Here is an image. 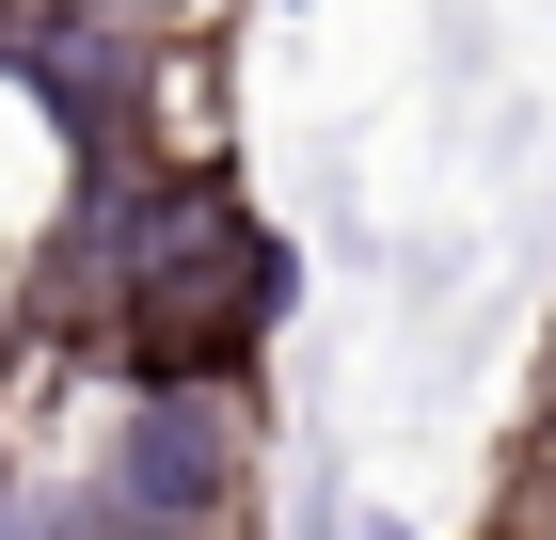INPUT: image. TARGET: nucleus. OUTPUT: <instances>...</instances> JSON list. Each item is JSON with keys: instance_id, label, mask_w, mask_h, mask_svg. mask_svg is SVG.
Wrapping results in <instances>:
<instances>
[{"instance_id": "f257e3e1", "label": "nucleus", "mask_w": 556, "mask_h": 540, "mask_svg": "<svg viewBox=\"0 0 556 540\" xmlns=\"http://www.w3.org/2000/svg\"><path fill=\"white\" fill-rule=\"evenodd\" d=\"M64 318L112 350V366H191V381H255L270 318H287V239H270L207 160H128L80 175V223H64Z\"/></svg>"}, {"instance_id": "f03ea898", "label": "nucleus", "mask_w": 556, "mask_h": 540, "mask_svg": "<svg viewBox=\"0 0 556 540\" xmlns=\"http://www.w3.org/2000/svg\"><path fill=\"white\" fill-rule=\"evenodd\" d=\"M80 493H96L112 540H239V525H255V381L128 366Z\"/></svg>"}, {"instance_id": "7ed1b4c3", "label": "nucleus", "mask_w": 556, "mask_h": 540, "mask_svg": "<svg viewBox=\"0 0 556 540\" xmlns=\"http://www.w3.org/2000/svg\"><path fill=\"white\" fill-rule=\"evenodd\" d=\"M509 525H541V540H556V429L525 445V508H509Z\"/></svg>"}, {"instance_id": "20e7f679", "label": "nucleus", "mask_w": 556, "mask_h": 540, "mask_svg": "<svg viewBox=\"0 0 556 540\" xmlns=\"http://www.w3.org/2000/svg\"><path fill=\"white\" fill-rule=\"evenodd\" d=\"M128 16H175V0H128Z\"/></svg>"}, {"instance_id": "39448f33", "label": "nucleus", "mask_w": 556, "mask_h": 540, "mask_svg": "<svg viewBox=\"0 0 556 540\" xmlns=\"http://www.w3.org/2000/svg\"><path fill=\"white\" fill-rule=\"evenodd\" d=\"M493 540H541V525H493Z\"/></svg>"}, {"instance_id": "423d86ee", "label": "nucleus", "mask_w": 556, "mask_h": 540, "mask_svg": "<svg viewBox=\"0 0 556 540\" xmlns=\"http://www.w3.org/2000/svg\"><path fill=\"white\" fill-rule=\"evenodd\" d=\"M0 493H16V477H0Z\"/></svg>"}]
</instances>
